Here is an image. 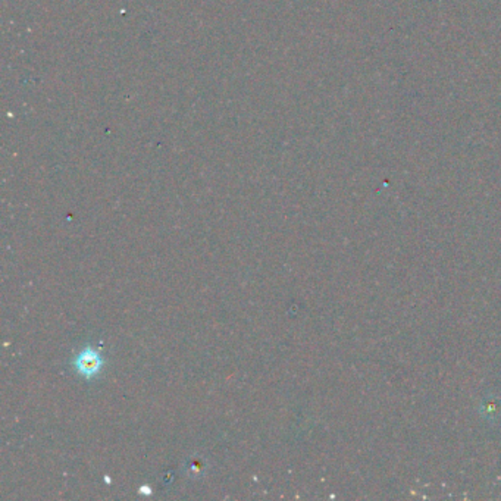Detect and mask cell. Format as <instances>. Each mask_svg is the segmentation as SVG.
Wrapping results in <instances>:
<instances>
[{
    "mask_svg": "<svg viewBox=\"0 0 501 501\" xmlns=\"http://www.w3.org/2000/svg\"><path fill=\"white\" fill-rule=\"evenodd\" d=\"M103 363L104 362L102 354L96 349L86 347L84 350H81L74 359V368L80 375H82V377L91 380L102 371Z\"/></svg>",
    "mask_w": 501,
    "mask_h": 501,
    "instance_id": "6da1fadb",
    "label": "cell"
},
{
    "mask_svg": "<svg viewBox=\"0 0 501 501\" xmlns=\"http://www.w3.org/2000/svg\"><path fill=\"white\" fill-rule=\"evenodd\" d=\"M140 493H141V494H148V496H150L153 491H152V488H150V487L144 485V487H141V488H140Z\"/></svg>",
    "mask_w": 501,
    "mask_h": 501,
    "instance_id": "7a4b0ae2",
    "label": "cell"
}]
</instances>
